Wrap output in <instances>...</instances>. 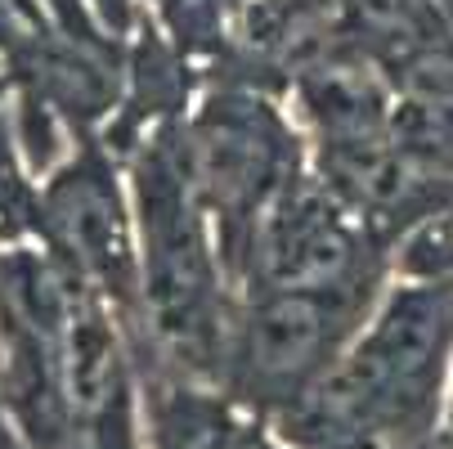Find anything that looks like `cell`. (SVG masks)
Here are the masks:
<instances>
[{"mask_svg":"<svg viewBox=\"0 0 453 449\" xmlns=\"http://www.w3.org/2000/svg\"><path fill=\"white\" fill-rule=\"evenodd\" d=\"M184 166L193 180L225 275L238 292V270L256 221L279 198V189L310 166V144L283 95L247 81H207L180 117Z\"/></svg>","mask_w":453,"mask_h":449,"instance_id":"cell-3","label":"cell"},{"mask_svg":"<svg viewBox=\"0 0 453 449\" xmlns=\"http://www.w3.org/2000/svg\"><path fill=\"white\" fill-rule=\"evenodd\" d=\"M391 279V247L319 180L314 166H305L256 221L238 270V297L323 292Z\"/></svg>","mask_w":453,"mask_h":449,"instance_id":"cell-6","label":"cell"},{"mask_svg":"<svg viewBox=\"0 0 453 449\" xmlns=\"http://www.w3.org/2000/svg\"><path fill=\"white\" fill-rule=\"evenodd\" d=\"M126 180L140 229V333L131 337V355L135 364H162L220 387L238 292L193 194L180 117L162 121L126 158Z\"/></svg>","mask_w":453,"mask_h":449,"instance_id":"cell-1","label":"cell"},{"mask_svg":"<svg viewBox=\"0 0 453 449\" xmlns=\"http://www.w3.org/2000/svg\"><path fill=\"white\" fill-rule=\"evenodd\" d=\"M41 247L90 283L121 319L126 342L140 333V229L126 162L104 135H81L41 184Z\"/></svg>","mask_w":453,"mask_h":449,"instance_id":"cell-5","label":"cell"},{"mask_svg":"<svg viewBox=\"0 0 453 449\" xmlns=\"http://www.w3.org/2000/svg\"><path fill=\"white\" fill-rule=\"evenodd\" d=\"M0 95H5V77H0Z\"/></svg>","mask_w":453,"mask_h":449,"instance_id":"cell-10","label":"cell"},{"mask_svg":"<svg viewBox=\"0 0 453 449\" xmlns=\"http://www.w3.org/2000/svg\"><path fill=\"white\" fill-rule=\"evenodd\" d=\"M453 382V283L391 279L368 324L314 387L270 427L288 449L440 427Z\"/></svg>","mask_w":453,"mask_h":449,"instance_id":"cell-2","label":"cell"},{"mask_svg":"<svg viewBox=\"0 0 453 449\" xmlns=\"http://www.w3.org/2000/svg\"><path fill=\"white\" fill-rule=\"evenodd\" d=\"M435 436H440V449H453V382H449V400H444V414H440Z\"/></svg>","mask_w":453,"mask_h":449,"instance_id":"cell-9","label":"cell"},{"mask_svg":"<svg viewBox=\"0 0 453 449\" xmlns=\"http://www.w3.org/2000/svg\"><path fill=\"white\" fill-rule=\"evenodd\" d=\"M386 288L391 283L238 297L220 391L274 422L337 364Z\"/></svg>","mask_w":453,"mask_h":449,"instance_id":"cell-4","label":"cell"},{"mask_svg":"<svg viewBox=\"0 0 453 449\" xmlns=\"http://www.w3.org/2000/svg\"><path fill=\"white\" fill-rule=\"evenodd\" d=\"M27 238L41 243V189L23 175L0 121V247H19Z\"/></svg>","mask_w":453,"mask_h":449,"instance_id":"cell-8","label":"cell"},{"mask_svg":"<svg viewBox=\"0 0 453 449\" xmlns=\"http://www.w3.org/2000/svg\"><path fill=\"white\" fill-rule=\"evenodd\" d=\"M391 275L413 283H453V194L395 243Z\"/></svg>","mask_w":453,"mask_h":449,"instance_id":"cell-7","label":"cell"}]
</instances>
